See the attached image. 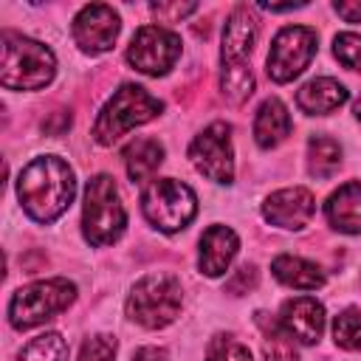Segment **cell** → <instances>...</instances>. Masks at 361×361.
<instances>
[{"label":"cell","mask_w":361,"mask_h":361,"mask_svg":"<svg viewBox=\"0 0 361 361\" xmlns=\"http://www.w3.org/2000/svg\"><path fill=\"white\" fill-rule=\"evenodd\" d=\"M73 195H76L73 169L56 155L34 158L17 178V197L25 214L34 217L37 223L56 220L71 206Z\"/></svg>","instance_id":"1"},{"label":"cell","mask_w":361,"mask_h":361,"mask_svg":"<svg viewBox=\"0 0 361 361\" xmlns=\"http://www.w3.org/2000/svg\"><path fill=\"white\" fill-rule=\"evenodd\" d=\"M56 73L51 48L23 34L3 31L0 45V85L8 90H39Z\"/></svg>","instance_id":"2"},{"label":"cell","mask_w":361,"mask_h":361,"mask_svg":"<svg viewBox=\"0 0 361 361\" xmlns=\"http://www.w3.org/2000/svg\"><path fill=\"white\" fill-rule=\"evenodd\" d=\"M127 212L110 175H96L87 180L82 206V234L90 245H110L124 234Z\"/></svg>","instance_id":"3"},{"label":"cell","mask_w":361,"mask_h":361,"mask_svg":"<svg viewBox=\"0 0 361 361\" xmlns=\"http://www.w3.org/2000/svg\"><path fill=\"white\" fill-rule=\"evenodd\" d=\"M161 110H164V104L152 93H147L141 85H121L113 93V99L102 107V113L93 124V138L102 147H110L133 127L155 118Z\"/></svg>","instance_id":"4"},{"label":"cell","mask_w":361,"mask_h":361,"mask_svg":"<svg viewBox=\"0 0 361 361\" xmlns=\"http://www.w3.org/2000/svg\"><path fill=\"white\" fill-rule=\"evenodd\" d=\"M180 282L172 274H147L133 285L127 299V316L149 330L166 327L180 313Z\"/></svg>","instance_id":"5"},{"label":"cell","mask_w":361,"mask_h":361,"mask_svg":"<svg viewBox=\"0 0 361 361\" xmlns=\"http://www.w3.org/2000/svg\"><path fill=\"white\" fill-rule=\"evenodd\" d=\"M76 299V285L56 276V279H39L25 288H20L8 302V322L17 330H28L42 324L45 319H54Z\"/></svg>","instance_id":"6"},{"label":"cell","mask_w":361,"mask_h":361,"mask_svg":"<svg viewBox=\"0 0 361 361\" xmlns=\"http://www.w3.org/2000/svg\"><path fill=\"white\" fill-rule=\"evenodd\" d=\"M141 212L144 217L166 234H175L186 228L197 214V197L195 192L175 180V178H158L152 180L141 195Z\"/></svg>","instance_id":"7"},{"label":"cell","mask_w":361,"mask_h":361,"mask_svg":"<svg viewBox=\"0 0 361 361\" xmlns=\"http://www.w3.org/2000/svg\"><path fill=\"white\" fill-rule=\"evenodd\" d=\"M316 54V31L307 25H288L282 28L268 51V76L274 82L296 79Z\"/></svg>","instance_id":"8"},{"label":"cell","mask_w":361,"mask_h":361,"mask_svg":"<svg viewBox=\"0 0 361 361\" xmlns=\"http://www.w3.org/2000/svg\"><path fill=\"white\" fill-rule=\"evenodd\" d=\"M178 56H180V37L161 25L138 28L127 48V62L147 76H164L178 62Z\"/></svg>","instance_id":"9"},{"label":"cell","mask_w":361,"mask_h":361,"mask_svg":"<svg viewBox=\"0 0 361 361\" xmlns=\"http://www.w3.org/2000/svg\"><path fill=\"white\" fill-rule=\"evenodd\" d=\"M189 158L200 175L214 183H231L234 178V149H231V127L226 121L209 124L189 147Z\"/></svg>","instance_id":"10"},{"label":"cell","mask_w":361,"mask_h":361,"mask_svg":"<svg viewBox=\"0 0 361 361\" xmlns=\"http://www.w3.org/2000/svg\"><path fill=\"white\" fill-rule=\"evenodd\" d=\"M121 31V20L116 14L113 6H104V3H90L85 6L76 17H73V25H71V34H73V42L79 45V51L96 56V54H104L113 48L116 37Z\"/></svg>","instance_id":"11"},{"label":"cell","mask_w":361,"mask_h":361,"mask_svg":"<svg viewBox=\"0 0 361 361\" xmlns=\"http://www.w3.org/2000/svg\"><path fill=\"white\" fill-rule=\"evenodd\" d=\"M313 212H316V200L305 186L279 189L262 203V217L279 228H305Z\"/></svg>","instance_id":"12"},{"label":"cell","mask_w":361,"mask_h":361,"mask_svg":"<svg viewBox=\"0 0 361 361\" xmlns=\"http://www.w3.org/2000/svg\"><path fill=\"white\" fill-rule=\"evenodd\" d=\"M279 322L285 324V330L296 341L316 344L322 338V330H324V307L313 296H296V299H288L282 305Z\"/></svg>","instance_id":"13"},{"label":"cell","mask_w":361,"mask_h":361,"mask_svg":"<svg viewBox=\"0 0 361 361\" xmlns=\"http://www.w3.org/2000/svg\"><path fill=\"white\" fill-rule=\"evenodd\" d=\"M257 42V17L248 6L231 8L223 28V65H248V54Z\"/></svg>","instance_id":"14"},{"label":"cell","mask_w":361,"mask_h":361,"mask_svg":"<svg viewBox=\"0 0 361 361\" xmlns=\"http://www.w3.org/2000/svg\"><path fill=\"white\" fill-rule=\"evenodd\" d=\"M237 248H240V240L228 226H209L200 237V257H197L200 274L206 276L226 274V268L237 257Z\"/></svg>","instance_id":"15"},{"label":"cell","mask_w":361,"mask_h":361,"mask_svg":"<svg viewBox=\"0 0 361 361\" xmlns=\"http://www.w3.org/2000/svg\"><path fill=\"white\" fill-rule=\"evenodd\" d=\"M327 223L341 234H361V183L350 180L338 186L324 203Z\"/></svg>","instance_id":"16"},{"label":"cell","mask_w":361,"mask_h":361,"mask_svg":"<svg viewBox=\"0 0 361 361\" xmlns=\"http://www.w3.org/2000/svg\"><path fill=\"white\" fill-rule=\"evenodd\" d=\"M344 102H347V87L330 76L310 79L296 90V104L307 116H327L338 110Z\"/></svg>","instance_id":"17"},{"label":"cell","mask_w":361,"mask_h":361,"mask_svg":"<svg viewBox=\"0 0 361 361\" xmlns=\"http://www.w3.org/2000/svg\"><path fill=\"white\" fill-rule=\"evenodd\" d=\"M290 135V113L279 99H265L254 118V138L262 149L279 147Z\"/></svg>","instance_id":"18"},{"label":"cell","mask_w":361,"mask_h":361,"mask_svg":"<svg viewBox=\"0 0 361 361\" xmlns=\"http://www.w3.org/2000/svg\"><path fill=\"white\" fill-rule=\"evenodd\" d=\"M271 271L282 285L296 288V290H316V288L324 285L322 268L307 262V259H302V257H293V254H279L271 262Z\"/></svg>","instance_id":"19"},{"label":"cell","mask_w":361,"mask_h":361,"mask_svg":"<svg viewBox=\"0 0 361 361\" xmlns=\"http://www.w3.org/2000/svg\"><path fill=\"white\" fill-rule=\"evenodd\" d=\"M130 180H149L164 164V144L155 138H135L121 152Z\"/></svg>","instance_id":"20"},{"label":"cell","mask_w":361,"mask_h":361,"mask_svg":"<svg viewBox=\"0 0 361 361\" xmlns=\"http://www.w3.org/2000/svg\"><path fill=\"white\" fill-rule=\"evenodd\" d=\"M257 324L262 330V350L268 361H296L293 336L285 330L279 319H271L268 313H257Z\"/></svg>","instance_id":"21"},{"label":"cell","mask_w":361,"mask_h":361,"mask_svg":"<svg viewBox=\"0 0 361 361\" xmlns=\"http://www.w3.org/2000/svg\"><path fill=\"white\" fill-rule=\"evenodd\" d=\"M307 166L316 178H330L341 166V144L330 135H313L307 141Z\"/></svg>","instance_id":"22"},{"label":"cell","mask_w":361,"mask_h":361,"mask_svg":"<svg viewBox=\"0 0 361 361\" xmlns=\"http://www.w3.org/2000/svg\"><path fill=\"white\" fill-rule=\"evenodd\" d=\"M68 341L59 333H42L20 350L17 361H68Z\"/></svg>","instance_id":"23"},{"label":"cell","mask_w":361,"mask_h":361,"mask_svg":"<svg viewBox=\"0 0 361 361\" xmlns=\"http://www.w3.org/2000/svg\"><path fill=\"white\" fill-rule=\"evenodd\" d=\"M220 87H223V96L231 104H243L254 93L251 65H223V71H220Z\"/></svg>","instance_id":"24"},{"label":"cell","mask_w":361,"mask_h":361,"mask_svg":"<svg viewBox=\"0 0 361 361\" xmlns=\"http://www.w3.org/2000/svg\"><path fill=\"white\" fill-rule=\"evenodd\" d=\"M333 338L344 350H361V310L347 307L333 319Z\"/></svg>","instance_id":"25"},{"label":"cell","mask_w":361,"mask_h":361,"mask_svg":"<svg viewBox=\"0 0 361 361\" xmlns=\"http://www.w3.org/2000/svg\"><path fill=\"white\" fill-rule=\"evenodd\" d=\"M206 361H254L248 347L228 333H217L206 347Z\"/></svg>","instance_id":"26"},{"label":"cell","mask_w":361,"mask_h":361,"mask_svg":"<svg viewBox=\"0 0 361 361\" xmlns=\"http://www.w3.org/2000/svg\"><path fill=\"white\" fill-rule=\"evenodd\" d=\"M333 51H336V59L344 68L361 71V34H353V31L338 34L336 42H333Z\"/></svg>","instance_id":"27"},{"label":"cell","mask_w":361,"mask_h":361,"mask_svg":"<svg viewBox=\"0 0 361 361\" xmlns=\"http://www.w3.org/2000/svg\"><path fill=\"white\" fill-rule=\"evenodd\" d=\"M116 350H118L116 338L107 333H99V336L85 338V344L79 350V361H113Z\"/></svg>","instance_id":"28"},{"label":"cell","mask_w":361,"mask_h":361,"mask_svg":"<svg viewBox=\"0 0 361 361\" xmlns=\"http://www.w3.org/2000/svg\"><path fill=\"white\" fill-rule=\"evenodd\" d=\"M195 8H197L195 3H155L152 6V14L158 20H164V23H175L180 17H186V14H192Z\"/></svg>","instance_id":"29"},{"label":"cell","mask_w":361,"mask_h":361,"mask_svg":"<svg viewBox=\"0 0 361 361\" xmlns=\"http://www.w3.org/2000/svg\"><path fill=\"white\" fill-rule=\"evenodd\" d=\"M254 285H257V271H254L251 265H243L226 288H228L231 293H248V288H254Z\"/></svg>","instance_id":"30"},{"label":"cell","mask_w":361,"mask_h":361,"mask_svg":"<svg viewBox=\"0 0 361 361\" xmlns=\"http://www.w3.org/2000/svg\"><path fill=\"white\" fill-rule=\"evenodd\" d=\"M336 14L344 17L347 23H361V0L358 3H347V0L336 3Z\"/></svg>","instance_id":"31"},{"label":"cell","mask_w":361,"mask_h":361,"mask_svg":"<svg viewBox=\"0 0 361 361\" xmlns=\"http://www.w3.org/2000/svg\"><path fill=\"white\" fill-rule=\"evenodd\" d=\"M133 361H166V350L164 347H141V350H135Z\"/></svg>","instance_id":"32"},{"label":"cell","mask_w":361,"mask_h":361,"mask_svg":"<svg viewBox=\"0 0 361 361\" xmlns=\"http://www.w3.org/2000/svg\"><path fill=\"white\" fill-rule=\"evenodd\" d=\"M355 118H358V121H361V99H358V102H355Z\"/></svg>","instance_id":"33"}]
</instances>
